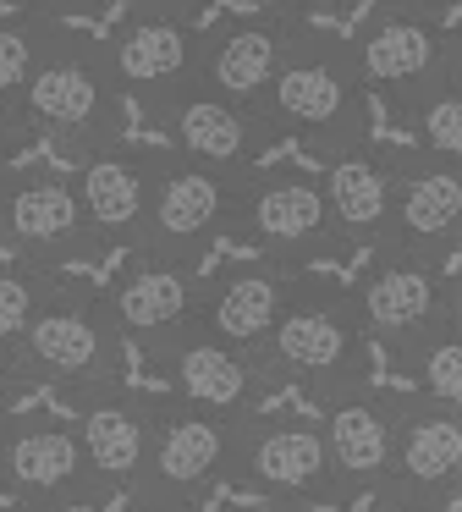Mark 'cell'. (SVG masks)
I'll list each match as a JSON object with an SVG mask.
<instances>
[{
  "mask_svg": "<svg viewBox=\"0 0 462 512\" xmlns=\"http://www.w3.org/2000/svg\"><path fill=\"white\" fill-rule=\"evenodd\" d=\"M330 204V226H336L341 248H385L396 221V149L385 144H358L325 160L319 171Z\"/></svg>",
  "mask_w": 462,
  "mask_h": 512,
  "instance_id": "cb8c5ba5",
  "label": "cell"
},
{
  "mask_svg": "<svg viewBox=\"0 0 462 512\" xmlns=\"http://www.w3.org/2000/svg\"><path fill=\"white\" fill-rule=\"evenodd\" d=\"M149 364H154V375L165 380V397L171 402L220 413V419H253V413H259V397L275 386L253 353L198 331V325H187L171 342L149 347Z\"/></svg>",
  "mask_w": 462,
  "mask_h": 512,
  "instance_id": "4fadbf2b",
  "label": "cell"
},
{
  "mask_svg": "<svg viewBox=\"0 0 462 512\" xmlns=\"http://www.w3.org/2000/svg\"><path fill=\"white\" fill-rule=\"evenodd\" d=\"M446 89L462 94V23L446 28Z\"/></svg>",
  "mask_w": 462,
  "mask_h": 512,
  "instance_id": "836d02e7",
  "label": "cell"
},
{
  "mask_svg": "<svg viewBox=\"0 0 462 512\" xmlns=\"http://www.w3.org/2000/svg\"><path fill=\"white\" fill-rule=\"evenodd\" d=\"M297 276L303 270L275 265V259H237V265L204 276V292H198V331L220 336V342L242 347V353L259 358L264 342H270L275 320H281L286 298H292ZM264 364V358H259Z\"/></svg>",
  "mask_w": 462,
  "mask_h": 512,
  "instance_id": "ffe728a7",
  "label": "cell"
},
{
  "mask_svg": "<svg viewBox=\"0 0 462 512\" xmlns=\"http://www.w3.org/2000/svg\"><path fill=\"white\" fill-rule=\"evenodd\" d=\"M0 490L17 507H39V512H77L88 501H105L77 424L17 419V413L0 419Z\"/></svg>",
  "mask_w": 462,
  "mask_h": 512,
  "instance_id": "30bf717a",
  "label": "cell"
},
{
  "mask_svg": "<svg viewBox=\"0 0 462 512\" xmlns=\"http://www.w3.org/2000/svg\"><path fill=\"white\" fill-rule=\"evenodd\" d=\"M231 512H308V507H292V501H253V507H231Z\"/></svg>",
  "mask_w": 462,
  "mask_h": 512,
  "instance_id": "f35d334b",
  "label": "cell"
},
{
  "mask_svg": "<svg viewBox=\"0 0 462 512\" xmlns=\"http://www.w3.org/2000/svg\"><path fill=\"white\" fill-rule=\"evenodd\" d=\"M325 446L336 468L341 501L347 496H380L391 485V452H396V391H380L369 380L341 386L325 397Z\"/></svg>",
  "mask_w": 462,
  "mask_h": 512,
  "instance_id": "ac0fdd59",
  "label": "cell"
},
{
  "mask_svg": "<svg viewBox=\"0 0 462 512\" xmlns=\"http://www.w3.org/2000/svg\"><path fill=\"white\" fill-rule=\"evenodd\" d=\"M0 512H39V507H17V501H11V507H0Z\"/></svg>",
  "mask_w": 462,
  "mask_h": 512,
  "instance_id": "60d3db41",
  "label": "cell"
},
{
  "mask_svg": "<svg viewBox=\"0 0 462 512\" xmlns=\"http://www.w3.org/2000/svg\"><path fill=\"white\" fill-rule=\"evenodd\" d=\"M99 6H121V12H127V6H138V0H99Z\"/></svg>",
  "mask_w": 462,
  "mask_h": 512,
  "instance_id": "ab89813d",
  "label": "cell"
},
{
  "mask_svg": "<svg viewBox=\"0 0 462 512\" xmlns=\"http://www.w3.org/2000/svg\"><path fill=\"white\" fill-rule=\"evenodd\" d=\"M374 512H446L440 501H424V496H402V490H380L374 496Z\"/></svg>",
  "mask_w": 462,
  "mask_h": 512,
  "instance_id": "1f68e13d",
  "label": "cell"
},
{
  "mask_svg": "<svg viewBox=\"0 0 462 512\" xmlns=\"http://www.w3.org/2000/svg\"><path fill=\"white\" fill-rule=\"evenodd\" d=\"M105 61H110V72H116L121 100L160 127L165 116H171V105L198 89L204 28H198L193 17L121 12V23L105 34Z\"/></svg>",
  "mask_w": 462,
  "mask_h": 512,
  "instance_id": "52a82bcc",
  "label": "cell"
},
{
  "mask_svg": "<svg viewBox=\"0 0 462 512\" xmlns=\"http://www.w3.org/2000/svg\"><path fill=\"white\" fill-rule=\"evenodd\" d=\"M61 270L28 265V259H0V353H17L22 336H28L33 314L44 309V298L55 292Z\"/></svg>",
  "mask_w": 462,
  "mask_h": 512,
  "instance_id": "484cf974",
  "label": "cell"
},
{
  "mask_svg": "<svg viewBox=\"0 0 462 512\" xmlns=\"http://www.w3.org/2000/svg\"><path fill=\"white\" fill-rule=\"evenodd\" d=\"M121 331L105 309V292L94 287H72L55 281V292L44 298V309L33 314L22 347L11 353L22 386H50L61 397H88L99 386L121 380Z\"/></svg>",
  "mask_w": 462,
  "mask_h": 512,
  "instance_id": "277c9868",
  "label": "cell"
},
{
  "mask_svg": "<svg viewBox=\"0 0 462 512\" xmlns=\"http://www.w3.org/2000/svg\"><path fill=\"white\" fill-rule=\"evenodd\" d=\"M22 144H28L22 122H17V116H6V111H0V171H11V166H17Z\"/></svg>",
  "mask_w": 462,
  "mask_h": 512,
  "instance_id": "4dcf8cb0",
  "label": "cell"
},
{
  "mask_svg": "<svg viewBox=\"0 0 462 512\" xmlns=\"http://www.w3.org/2000/svg\"><path fill=\"white\" fill-rule=\"evenodd\" d=\"M0 248L6 259L61 270L72 259H99L72 166H11L0 171Z\"/></svg>",
  "mask_w": 462,
  "mask_h": 512,
  "instance_id": "8992f818",
  "label": "cell"
},
{
  "mask_svg": "<svg viewBox=\"0 0 462 512\" xmlns=\"http://www.w3.org/2000/svg\"><path fill=\"white\" fill-rule=\"evenodd\" d=\"M198 292H204L198 265L160 254H127L121 276L105 287V309L116 320L121 342H138L149 353L198 320Z\"/></svg>",
  "mask_w": 462,
  "mask_h": 512,
  "instance_id": "d6986e66",
  "label": "cell"
},
{
  "mask_svg": "<svg viewBox=\"0 0 462 512\" xmlns=\"http://www.w3.org/2000/svg\"><path fill=\"white\" fill-rule=\"evenodd\" d=\"M259 358L275 386H297L319 402L341 386H358L363 358H369V336L358 325L352 292L303 270Z\"/></svg>",
  "mask_w": 462,
  "mask_h": 512,
  "instance_id": "3957f363",
  "label": "cell"
},
{
  "mask_svg": "<svg viewBox=\"0 0 462 512\" xmlns=\"http://www.w3.org/2000/svg\"><path fill=\"white\" fill-rule=\"evenodd\" d=\"M127 512H198L187 501H127Z\"/></svg>",
  "mask_w": 462,
  "mask_h": 512,
  "instance_id": "74e56055",
  "label": "cell"
},
{
  "mask_svg": "<svg viewBox=\"0 0 462 512\" xmlns=\"http://www.w3.org/2000/svg\"><path fill=\"white\" fill-rule=\"evenodd\" d=\"M446 281V265H435V259L407 254V248H374L352 287L363 336L380 342L391 364H402L413 347L446 331Z\"/></svg>",
  "mask_w": 462,
  "mask_h": 512,
  "instance_id": "ba28073f",
  "label": "cell"
},
{
  "mask_svg": "<svg viewBox=\"0 0 462 512\" xmlns=\"http://www.w3.org/2000/svg\"><path fill=\"white\" fill-rule=\"evenodd\" d=\"M154 419H160V397L132 386H99L77 397V435H83L88 468H94L99 496H132L143 479L154 446Z\"/></svg>",
  "mask_w": 462,
  "mask_h": 512,
  "instance_id": "e0dca14e",
  "label": "cell"
},
{
  "mask_svg": "<svg viewBox=\"0 0 462 512\" xmlns=\"http://www.w3.org/2000/svg\"><path fill=\"white\" fill-rule=\"evenodd\" d=\"M231 199H237V182L231 177L204 171V166H193V160L165 149L160 177H154V199H149V237H143L138 254L198 265V259L226 237Z\"/></svg>",
  "mask_w": 462,
  "mask_h": 512,
  "instance_id": "5bb4252c",
  "label": "cell"
},
{
  "mask_svg": "<svg viewBox=\"0 0 462 512\" xmlns=\"http://www.w3.org/2000/svg\"><path fill=\"white\" fill-rule=\"evenodd\" d=\"M297 17H270V12H242L220 17L204 28V61H198V89L220 94V100L242 105V111L264 116V100L275 89L286 50L297 39Z\"/></svg>",
  "mask_w": 462,
  "mask_h": 512,
  "instance_id": "2e32d148",
  "label": "cell"
},
{
  "mask_svg": "<svg viewBox=\"0 0 462 512\" xmlns=\"http://www.w3.org/2000/svg\"><path fill=\"white\" fill-rule=\"evenodd\" d=\"M446 265L462 248V166L424 149H396V221L391 243Z\"/></svg>",
  "mask_w": 462,
  "mask_h": 512,
  "instance_id": "7402d4cb",
  "label": "cell"
},
{
  "mask_svg": "<svg viewBox=\"0 0 462 512\" xmlns=\"http://www.w3.org/2000/svg\"><path fill=\"white\" fill-rule=\"evenodd\" d=\"M396 369H407V375H413L418 397L446 402V408H462V336H451V331L429 336V342L413 347V353H407Z\"/></svg>",
  "mask_w": 462,
  "mask_h": 512,
  "instance_id": "4316f807",
  "label": "cell"
},
{
  "mask_svg": "<svg viewBox=\"0 0 462 512\" xmlns=\"http://www.w3.org/2000/svg\"><path fill=\"white\" fill-rule=\"evenodd\" d=\"M341 6H358V0H336V12H341ZM374 6H380V0H374Z\"/></svg>",
  "mask_w": 462,
  "mask_h": 512,
  "instance_id": "b9f144b4",
  "label": "cell"
},
{
  "mask_svg": "<svg viewBox=\"0 0 462 512\" xmlns=\"http://www.w3.org/2000/svg\"><path fill=\"white\" fill-rule=\"evenodd\" d=\"M446 331L462 336V270L446 281Z\"/></svg>",
  "mask_w": 462,
  "mask_h": 512,
  "instance_id": "d590c367",
  "label": "cell"
},
{
  "mask_svg": "<svg viewBox=\"0 0 462 512\" xmlns=\"http://www.w3.org/2000/svg\"><path fill=\"white\" fill-rule=\"evenodd\" d=\"M253 12H270V17H297L303 23L308 12H336V0H248Z\"/></svg>",
  "mask_w": 462,
  "mask_h": 512,
  "instance_id": "f546056e",
  "label": "cell"
},
{
  "mask_svg": "<svg viewBox=\"0 0 462 512\" xmlns=\"http://www.w3.org/2000/svg\"><path fill=\"white\" fill-rule=\"evenodd\" d=\"M402 127L413 133V149L462 166V94H451V89L424 94V100L402 116Z\"/></svg>",
  "mask_w": 462,
  "mask_h": 512,
  "instance_id": "83f0119b",
  "label": "cell"
},
{
  "mask_svg": "<svg viewBox=\"0 0 462 512\" xmlns=\"http://www.w3.org/2000/svg\"><path fill=\"white\" fill-rule=\"evenodd\" d=\"M11 12H33V17H55V23H72V17H94L105 12L99 0H6Z\"/></svg>",
  "mask_w": 462,
  "mask_h": 512,
  "instance_id": "f1b7e54d",
  "label": "cell"
},
{
  "mask_svg": "<svg viewBox=\"0 0 462 512\" xmlns=\"http://www.w3.org/2000/svg\"><path fill=\"white\" fill-rule=\"evenodd\" d=\"M17 391H22V375H17V364H11L6 353H0V419L11 413V402H17Z\"/></svg>",
  "mask_w": 462,
  "mask_h": 512,
  "instance_id": "e575fe53",
  "label": "cell"
},
{
  "mask_svg": "<svg viewBox=\"0 0 462 512\" xmlns=\"http://www.w3.org/2000/svg\"><path fill=\"white\" fill-rule=\"evenodd\" d=\"M160 133L171 138V155L193 160L204 171H220V177L242 182L248 171L264 166L275 144V127L264 116L242 111V105L220 100L209 89H193L187 100L171 105V116L160 122Z\"/></svg>",
  "mask_w": 462,
  "mask_h": 512,
  "instance_id": "44dd1931",
  "label": "cell"
},
{
  "mask_svg": "<svg viewBox=\"0 0 462 512\" xmlns=\"http://www.w3.org/2000/svg\"><path fill=\"white\" fill-rule=\"evenodd\" d=\"M385 6H402V12H424V17H440L451 0H385Z\"/></svg>",
  "mask_w": 462,
  "mask_h": 512,
  "instance_id": "8d00e7d4",
  "label": "cell"
},
{
  "mask_svg": "<svg viewBox=\"0 0 462 512\" xmlns=\"http://www.w3.org/2000/svg\"><path fill=\"white\" fill-rule=\"evenodd\" d=\"M160 155L165 149H143V144H127V138H121V144L99 149V155L72 160L88 226H94V237H99V254H138L143 248Z\"/></svg>",
  "mask_w": 462,
  "mask_h": 512,
  "instance_id": "9a60e30c",
  "label": "cell"
},
{
  "mask_svg": "<svg viewBox=\"0 0 462 512\" xmlns=\"http://www.w3.org/2000/svg\"><path fill=\"white\" fill-rule=\"evenodd\" d=\"M457 485H462V408L429 402L418 391H396V452L385 490L446 507V496Z\"/></svg>",
  "mask_w": 462,
  "mask_h": 512,
  "instance_id": "603a6c76",
  "label": "cell"
},
{
  "mask_svg": "<svg viewBox=\"0 0 462 512\" xmlns=\"http://www.w3.org/2000/svg\"><path fill=\"white\" fill-rule=\"evenodd\" d=\"M17 122L28 138H50L61 155L83 160L127 138V100L116 89V72L105 61V39L77 34L72 23L39 61L28 94L17 105Z\"/></svg>",
  "mask_w": 462,
  "mask_h": 512,
  "instance_id": "7a4b0ae2",
  "label": "cell"
},
{
  "mask_svg": "<svg viewBox=\"0 0 462 512\" xmlns=\"http://www.w3.org/2000/svg\"><path fill=\"white\" fill-rule=\"evenodd\" d=\"M347 45H352V61H358L363 89L380 94L396 122L424 94L446 89V28H440V17L402 12V6L380 0L347 34Z\"/></svg>",
  "mask_w": 462,
  "mask_h": 512,
  "instance_id": "9c48e42d",
  "label": "cell"
},
{
  "mask_svg": "<svg viewBox=\"0 0 462 512\" xmlns=\"http://www.w3.org/2000/svg\"><path fill=\"white\" fill-rule=\"evenodd\" d=\"M204 6H209V0H138V6H127V12H165V17H193V23H198Z\"/></svg>",
  "mask_w": 462,
  "mask_h": 512,
  "instance_id": "d6a6232c",
  "label": "cell"
},
{
  "mask_svg": "<svg viewBox=\"0 0 462 512\" xmlns=\"http://www.w3.org/2000/svg\"><path fill=\"white\" fill-rule=\"evenodd\" d=\"M66 23L33 12H0V111L17 116L22 94H28L39 61L50 56V45L61 39Z\"/></svg>",
  "mask_w": 462,
  "mask_h": 512,
  "instance_id": "d4e9b609",
  "label": "cell"
},
{
  "mask_svg": "<svg viewBox=\"0 0 462 512\" xmlns=\"http://www.w3.org/2000/svg\"><path fill=\"white\" fill-rule=\"evenodd\" d=\"M231 479L253 485L264 501H292V507H319V501H341L336 468H330L325 424L319 419H242L237 430V457H231Z\"/></svg>",
  "mask_w": 462,
  "mask_h": 512,
  "instance_id": "8fae6325",
  "label": "cell"
},
{
  "mask_svg": "<svg viewBox=\"0 0 462 512\" xmlns=\"http://www.w3.org/2000/svg\"><path fill=\"white\" fill-rule=\"evenodd\" d=\"M226 237H237L253 259H275V265H292V270L341 248L336 226H330L325 182H319V171H303V166L248 171L237 182V199H231Z\"/></svg>",
  "mask_w": 462,
  "mask_h": 512,
  "instance_id": "5b68a950",
  "label": "cell"
},
{
  "mask_svg": "<svg viewBox=\"0 0 462 512\" xmlns=\"http://www.w3.org/2000/svg\"><path fill=\"white\" fill-rule=\"evenodd\" d=\"M237 430H242V419H220V413L160 397L149 463H143V479L127 501H187V507H198V496L209 485L231 479Z\"/></svg>",
  "mask_w": 462,
  "mask_h": 512,
  "instance_id": "7c38bea8",
  "label": "cell"
},
{
  "mask_svg": "<svg viewBox=\"0 0 462 512\" xmlns=\"http://www.w3.org/2000/svg\"><path fill=\"white\" fill-rule=\"evenodd\" d=\"M264 122L275 127V138H297L319 160L369 144V89L358 78L347 34H325L308 23L297 28L264 100Z\"/></svg>",
  "mask_w": 462,
  "mask_h": 512,
  "instance_id": "6da1fadb",
  "label": "cell"
}]
</instances>
